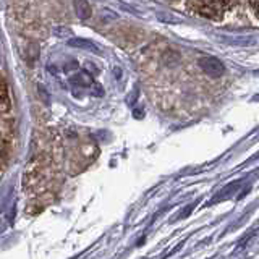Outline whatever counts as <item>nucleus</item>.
Masks as SVG:
<instances>
[{
	"label": "nucleus",
	"instance_id": "7ed1b4c3",
	"mask_svg": "<svg viewBox=\"0 0 259 259\" xmlns=\"http://www.w3.org/2000/svg\"><path fill=\"white\" fill-rule=\"evenodd\" d=\"M0 109H8V88L2 76H0Z\"/></svg>",
	"mask_w": 259,
	"mask_h": 259
},
{
	"label": "nucleus",
	"instance_id": "20e7f679",
	"mask_svg": "<svg viewBox=\"0 0 259 259\" xmlns=\"http://www.w3.org/2000/svg\"><path fill=\"white\" fill-rule=\"evenodd\" d=\"M68 46L71 47H78V49H88V51H96V46H93L89 40L86 39H68L67 40Z\"/></svg>",
	"mask_w": 259,
	"mask_h": 259
},
{
	"label": "nucleus",
	"instance_id": "423d86ee",
	"mask_svg": "<svg viewBox=\"0 0 259 259\" xmlns=\"http://www.w3.org/2000/svg\"><path fill=\"white\" fill-rule=\"evenodd\" d=\"M249 7L253 8L254 15L259 18V0H249Z\"/></svg>",
	"mask_w": 259,
	"mask_h": 259
},
{
	"label": "nucleus",
	"instance_id": "39448f33",
	"mask_svg": "<svg viewBox=\"0 0 259 259\" xmlns=\"http://www.w3.org/2000/svg\"><path fill=\"white\" fill-rule=\"evenodd\" d=\"M209 60V67H207V65H202V68H204L206 71H209L210 73V75H219V73H222V65L221 63H219L215 59H207Z\"/></svg>",
	"mask_w": 259,
	"mask_h": 259
},
{
	"label": "nucleus",
	"instance_id": "f257e3e1",
	"mask_svg": "<svg viewBox=\"0 0 259 259\" xmlns=\"http://www.w3.org/2000/svg\"><path fill=\"white\" fill-rule=\"evenodd\" d=\"M229 8L227 0H194L193 10L207 20H221Z\"/></svg>",
	"mask_w": 259,
	"mask_h": 259
},
{
	"label": "nucleus",
	"instance_id": "f03ea898",
	"mask_svg": "<svg viewBox=\"0 0 259 259\" xmlns=\"http://www.w3.org/2000/svg\"><path fill=\"white\" fill-rule=\"evenodd\" d=\"M75 12L81 20H86L91 16V7H89L88 0H75Z\"/></svg>",
	"mask_w": 259,
	"mask_h": 259
}]
</instances>
